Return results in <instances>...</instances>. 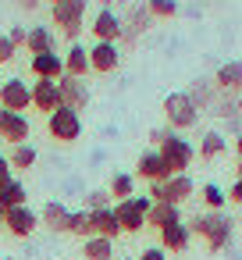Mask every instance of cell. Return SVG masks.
<instances>
[{
  "label": "cell",
  "mask_w": 242,
  "mask_h": 260,
  "mask_svg": "<svg viewBox=\"0 0 242 260\" xmlns=\"http://www.w3.org/2000/svg\"><path fill=\"white\" fill-rule=\"evenodd\" d=\"M189 224V232L192 235H199L203 242H206V253H221L228 242H231V217L224 214V210H206V214H199V217H192V221H185Z\"/></svg>",
  "instance_id": "obj_1"
},
{
  "label": "cell",
  "mask_w": 242,
  "mask_h": 260,
  "mask_svg": "<svg viewBox=\"0 0 242 260\" xmlns=\"http://www.w3.org/2000/svg\"><path fill=\"white\" fill-rule=\"evenodd\" d=\"M164 121H167V128L171 132H189V128H196V121H199V111L192 107V100L185 96V93H167L164 96Z\"/></svg>",
  "instance_id": "obj_2"
},
{
  "label": "cell",
  "mask_w": 242,
  "mask_h": 260,
  "mask_svg": "<svg viewBox=\"0 0 242 260\" xmlns=\"http://www.w3.org/2000/svg\"><path fill=\"white\" fill-rule=\"evenodd\" d=\"M50 18H54V25H61L68 43H79L82 18H86V0H61V4L50 8Z\"/></svg>",
  "instance_id": "obj_3"
},
{
  "label": "cell",
  "mask_w": 242,
  "mask_h": 260,
  "mask_svg": "<svg viewBox=\"0 0 242 260\" xmlns=\"http://www.w3.org/2000/svg\"><path fill=\"white\" fill-rule=\"evenodd\" d=\"M160 157H164V164L171 168V175H185V168L192 164V157H196V150H192V143L189 139H182L178 132H167L164 139H160Z\"/></svg>",
  "instance_id": "obj_4"
},
{
  "label": "cell",
  "mask_w": 242,
  "mask_h": 260,
  "mask_svg": "<svg viewBox=\"0 0 242 260\" xmlns=\"http://www.w3.org/2000/svg\"><path fill=\"white\" fill-rule=\"evenodd\" d=\"M192 192H196V185H192L189 175H171L167 182H153L150 185V200L153 203H175V207H182Z\"/></svg>",
  "instance_id": "obj_5"
},
{
  "label": "cell",
  "mask_w": 242,
  "mask_h": 260,
  "mask_svg": "<svg viewBox=\"0 0 242 260\" xmlns=\"http://www.w3.org/2000/svg\"><path fill=\"white\" fill-rule=\"evenodd\" d=\"M47 132H50V139H57V143H75V139L82 136V118H79V111L57 107V111L47 118Z\"/></svg>",
  "instance_id": "obj_6"
},
{
  "label": "cell",
  "mask_w": 242,
  "mask_h": 260,
  "mask_svg": "<svg viewBox=\"0 0 242 260\" xmlns=\"http://www.w3.org/2000/svg\"><path fill=\"white\" fill-rule=\"evenodd\" d=\"M0 107H4V111H15V114H25V111L32 107V86L22 82V79L0 82Z\"/></svg>",
  "instance_id": "obj_7"
},
{
  "label": "cell",
  "mask_w": 242,
  "mask_h": 260,
  "mask_svg": "<svg viewBox=\"0 0 242 260\" xmlns=\"http://www.w3.org/2000/svg\"><path fill=\"white\" fill-rule=\"evenodd\" d=\"M150 11H146V4H135V8H128L125 15H121V43L125 47H132L146 29H150Z\"/></svg>",
  "instance_id": "obj_8"
},
{
  "label": "cell",
  "mask_w": 242,
  "mask_h": 260,
  "mask_svg": "<svg viewBox=\"0 0 242 260\" xmlns=\"http://www.w3.org/2000/svg\"><path fill=\"white\" fill-rule=\"evenodd\" d=\"M118 64H121V47L118 43H93L89 47V72L111 75V72H118Z\"/></svg>",
  "instance_id": "obj_9"
},
{
  "label": "cell",
  "mask_w": 242,
  "mask_h": 260,
  "mask_svg": "<svg viewBox=\"0 0 242 260\" xmlns=\"http://www.w3.org/2000/svg\"><path fill=\"white\" fill-rule=\"evenodd\" d=\"M29 118L25 114H15V111H4L0 107V139H8L11 146L18 143H29Z\"/></svg>",
  "instance_id": "obj_10"
},
{
  "label": "cell",
  "mask_w": 242,
  "mask_h": 260,
  "mask_svg": "<svg viewBox=\"0 0 242 260\" xmlns=\"http://www.w3.org/2000/svg\"><path fill=\"white\" fill-rule=\"evenodd\" d=\"M57 89H61V107H72V111H86L89 107V86L82 79H57Z\"/></svg>",
  "instance_id": "obj_11"
},
{
  "label": "cell",
  "mask_w": 242,
  "mask_h": 260,
  "mask_svg": "<svg viewBox=\"0 0 242 260\" xmlns=\"http://www.w3.org/2000/svg\"><path fill=\"white\" fill-rule=\"evenodd\" d=\"M135 178H143V182H167L171 178V168L164 164V157H160V150H146L143 157H139V164H135Z\"/></svg>",
  "instance_id": "obj_12"
},
{
  "label": "cell",
  "mask_w": 242,
  "mask_h": 260,
  "mask_svg": "<svg viewBox=\"0 0 242 260\" xmlns=\"http://www.w3.org/2000/svg\"><path fill=\"white\" fill-rule=\"evenodd\" d=\"M89 29H93L96 43H121V15H114V11H107V8L96 11V18H93Z\"/></svg>",
  "instance_id": "obj_13"
},
{
  "label": "cell",
  "mask_w": 242,
  "mask_h": 260,
  "mask_svg": "<svg viewBox=\"0 0 242 260\" xmlns=\"http://www.w3.org/2000/svg\"><path fill=\"white\" fill-rule=\"evenodd\" d=\"M36 224H40V217H36L29 207H15V210L4 214V232L15 235V239H29V235L36 232Z\"/></svg>",
  "instance_id": "obj_14"
},
{
  "label": "cell",
  "mask_w": 242,
  "mask_h": 260,
  "mask_svg": "<svg viewBox=\"0 0 242 260\" xmlns=\"http://www.w3.org/2000/svg\"><path fill=\"white\" fill-rule=\"evenodd\" d=\"M32 107L36 111H43L47 118L61 107V89H57V82H50V79H36L32 82Z\"/></svg>",
  "instance_id": "obj_15"
},
{
  "label": "cell",
  "mask_w": 242,
  "mask_h": 260,
  "mask_svg": "<svg viewBox=\"0 0 242 260\" xmlns=\"http://www.w3.org/2000/svg\"><path fill=\"white\" fill-rule=\"evenodd\" d=\"M189 239H192V232H189L185 221H175V224L160 228V249L164 253H185L189 249Z\"/></svg>",
  "instance_id": "obj_16"
},
{
  "label": "cell",
  "mask_w": 242,
  "mask_h": 260,
  "mask_svg": "<svg viewBox=\"0 0 242 260\" xmlns=\"http://www.w3.org/2000/svg\"><path fill=\"white\" fill-rule=\"evenodd\" d=\"M214 86L217 93H228V96H238L242 89V61H224L214 75Z\"/></svg>",
  "instance_id": "obj_17"
},
{
  "label": "cell",
  "mask_w": 242,
  "mask_h": 260,
  "mask_svg": "<svg viewBox=\"0 0 242 260\" xmlns=\"http://www.w3.org/2000/svg\"><path fill=\"white\" fill-rule=\"evenodd\" d=\"M32 75L36 79H50V82H57V79H64V57L61 54H36L32 57Z\"/></svg>",
  "instance_id": "obj_18"
},
{
  "label": "cell",
  "mask_w": 242,
  "mask_h": 260,
  "mask_svg": "<svg viewBox=\"0 0 242 260\" xmlns=\"http://www.w3.org/2000/svg\"><path fill=\"white\" fill-rule=\"evenodd\" d=\"M114 214H118L121 232H128V235H135V232H143V228H146V214H143L132 200H121V203L114 207Z\"/></svg>",
  "instance_id": "obj_19"
},
{
  "label": "cell",
  "mask_w": 242,
  "mask_h": 260,
  "mask_svg": "<svg viewBox=\"0 0 242 260\" xmlns=\"http://www.w3.org/2000/svg\"><path fill=\"white\" fill-rule=\"evenodd\" d=\"M89 217H93V235H100V239H111V242L121 235V224H118V214H114V207L89 210Z\"/></svg>",
  "instance_id": "obj_20"
},
{
  "label": "cell",
  "mask_w": 242,
  "mask_h": 260,
  "mask_svg": "<svg viewBox=\"0 0 242 260\" xmlns=\"http://www.w3.org/2000/svg\"><path fill=\"white\" fill-rule=\"evenodd\" d=\"M185 96L192 100V107H196V111H214V107H217V100H221V96H217V86H214V82H206V79L192 82Z\"/></svg>",
  "instance_id": "obj_21"
},
{
  "label": "cell",
  "mask_w": 242,
  "mask_h": 260,
  "mask_svg": "<svg viewBox=\"0 0 242 260\" xmlns=\"http://www.w3.org/2000/svg\"><path fill=\"white\" fill-rule=\"evenodd\" d=\"M64 75H72V79H86L89 75V50L86 47H79V43L68 47V54H64Z\"/></svg>",
  "instance_id": "obj_22"
},
{
  "label": "cell",
  "mask_w": 242,
  "mask_h": 260,
  "mask_svg": "<svg viewBox=\"0 0 242 260\" xmlns=\"http://www.w3.org/2000/svg\"><path fill=\"white\" fill-rule=\"evenodd\" d=\"M68 207L61 203V200H50V203H43V214H40V224H47L50 232H68Z\"/></svg>",
  "instance_id": "obj_23"
},
{
  "label": "cell",
  "mask_w": 242,
  "mask_h": 260,
  "mask_svg": "<svg viewBox=\"0 0 242 260\" xmlns=\"http://www.w3.org/2000/svg\"><path fill=\"white\" fill-rule=\"evenodd\" d=\"M54 43H57V40H54V32H50L47 25H32V29H29V40H25V50L36 57V54H50Z\"/></svg>",
  "instance_id": "obj_24"
},
{
  "label": "cell",
  "mask_w": 242,
  "mask_h": 260,
  "mask_svg": "<svg viewBox=\"0 0 242 260\" xmlns=\"http://www.w3.org/2000/svg\"><path fill=\"white\" fill-rule=\"evenodd\" d=\"M175 221H182V214H178V207L175 203H153L150 207V214H146V224L150 228H167V224H175Z\"/></svg>",
  "instance_id": "obj_25"
},
{
  "label": "cell",
  "mask_w": 242,
  "mask_h": 260,
  "mask_svg": "<svg viewBox=\"0 0 242 260\" xmlns=\"http://www.w3.org/2000/svg\"><path fill=\"white\" fill-rule=\"evenodd\" d=\"M36 146L32 143H18V146H11V153H8V164H11V171H29L32 164H36Z\"/></svg>",
  "instance_id": "obj_26"
},
{
  "label": "cell",
  "mask_w": 242,
  "mask_h": 260,
  "mask_svg": "<svg viewBox=\"0 0 242 260\" xmlns=\"http://www.w3.org/2000/svg\"><path fill=\"white\" fill-rule=\"evenodd\" d=\"M107 192H111V200H132L135 196V175H128V171H118L114 178H111V185H107Z\"/></svg>",
  "instance_id": "obj_27"
},
{
  "label": "cell",
  "mask_w": 242,
  "mask_h": 260,
  "mask_svg": "<svg viewBox=\"0 0 242 260\" xmlns=\"http://www.w3.org/2000/svg\"><path fill=\"white\" fill-rule=\"evenodd\" d=\"M82 256L86 260H111L114 256V242L111 239H100V235H89L86 246H82Z\"/></svg>",
  "instance_id": "obj_28"
},
{
  "label": "cell",
  "mask_w": 242,
  "mask_h": 260,
  "mask_svg": "<svg viewBox=\"0 0 242 260\" xmlns=\"http://www.w3.org/2000/svg\"><path fill=\"white\" fill-rule=\"evenodd\" d=\"M25 200H29V192H25V185L22 182H8L4 189H0V203H4V210H15V207H25Z\"/></svg>",
  "instance_id": "obj_29"
},
{
  "label": "cell",
  "mask_w": 242,
  "mask_h": 260,
  "mask_svg": "<svg viewBox=\"0 0 242 260\" xmlns=\"http://www.w3.org/2000/svg\"><path fill=\"white\" fill-rule=\"evenodd\" d=\"M224 150H228V139H224L221 132H206V136H203V143H199V157H203V160L221 157Z\"/></svg>",
  "instance_id": "obj_30"
},
{
  "label": "cell",
  "mask_w": 242,
  "mask_h": 260,
  "mask_svg": "<svg viewBox=\"0 0 242 260\" xmlns=\"http://www.w3.org/2000/svg\"><path fill=\"white\" fill-rule=\"evenodd\" d=\"M68 232L79 235V239H89V235H93V217H89V210H72V214H68Z\"/></svg>",
  "instance_id": "obj_31"
},
{
  "label": "cell",
  "mask_w": 242,
  "mask_h": 260,
  "mask_svg": "<svg viewBox=\"0 0 242 260\" xmlns=\"http://www.w3.org/2000/svg\"><path fill=\"white\" fill-rule=\"evenodd\" d=\"M199 200L206 203V210H224V203H228V192H224L221 185H214V182H206V185L199 189Z\"/></svg>",
  "instance_id": "obj_32"
},
{
  "label": "cell",
  "mask_w": 242,
  "mask_h": 260,
  "mask_svg": "<svg viewBox=\"0 0 242 260\" xmlns=\"http://www.w3.org/2000/svg\"><path fill=\"white\" fill-rule=\"evenodd\" d=\"M150 18H175L178 15V0H146Z\"/></svg>",
  "instance_id": "obj_33"
},
{
  "label": "cell",
  "mask_w": 242,
  "mask_h": 260,
  "mask_svg": "<svg viewBox=\"0 0 242 260\" xmlns=\"http://www.w3.org/2000/svg\"><path fill=\"white\" fill-rule=\"evenodd\" d=\"M103 207H111V192H107V189L86 192V210H103Z\"/></svg>",
  "instance_id": "obj_34"
},
{
  "label": "cell",
  "mask_w": 242,
  "mask_h": 260,
  "mask_svg": "<svg viewBox=\"0 0 242 260\" xmlns=\"http://www.w3.org/2000/svg\"><path fill=\"white\" fill-rule=\"evenodd\" d=\"M15 54H18V47L8 40V36H0V64H8V61H15Z\"/></svg>",
  "instance_id": "obj_35"
},
{
  "label": "cell",
  "mask_w": 242,
  "mask_h": 260,
  "mask_svg": "<svg viewBox=\"0 0 242 260\" xmlns=\"http://www.w3.org/2000/svg\"><path fill=\"white\" fill-rule=\"evenodd\" d=\"M8 40H11L15 47H25V40H29V29H25V25H11V32H8Z\"/></svg>",
  "instance_id": "obj_36"
},
{
  "label": "cell",
  "mask_w": 242,
  "mask_h": 260,
  "mask_svg": "<svg viewBox=\"0 0 242 260\" xmlns=\"http://www.w3.org/2000/svg\"><path fill=\"white\" fill-rule=\"evenodd\" d=\"M11 178H15V171H11V164H8V157H4V153H0V189H4V185H8Z\"/></svg>",
  "instance_id": "obj_37"
},
{
  "label": "cell",
  "mask_w": 242,
  "mask_h": 260,
  "mask_svg": "<svg viewBox=\"0 0 242 260\" xmlns=\"http://www.w3.org/2000/svg\"><path fill=\"white\" fill-rule=\"evenodd\" d=\"M164 256H167V253H164L160 246H146V249H143L135 260H164Z\"/></svg>",
  "instance_id": "obj_38"
},
{
  "label": "cell",
  "mask_w": 242,
  "mask_h": 260,
  "mask_svg": "<svg viewBox=\"0 0 242 260\" xmlns=\"http://www.w3.org/2000/svg\"><path fill=\"white\" fill-rule=\"evenodd\" d=\"M228 200H231L235 207H242V178H235V185L228 189Z\"/></svg>",
  "instance_id": "obj_39"
},
{
  "label": "cell",
  "mask_w": 242,
  "mask_h": 260,
  "mask_svg": "<svg viewBox=\"0 0 242 260\" xmlns=\"http://www.w3.org/2000/svg\"><path fill=\"white\" fill-rule=\"evenodd\" d=\"M43 4V0H15V8H22V11H36Z\"/></svg>",
  "instance_id": "obj_40"
},
{
  "label": "cell",
  "mask_w": 242,
  "mask_h": 260,
  "mask_svg": "<svg viewBox=\"0 0 242 260\" xmlns=\"http://www.w3.org/2000/svg\"><path fill=\"white\" fill-rule=\"evenodd\" d=\"M235 157H238V160H242V132H238V136H235Z\"/></svg>",
  "instance_id": "obj_41"
},
{
  "label": "cell",
  "mask_w": 242,
  "mask_h": 260,
  "mask_svg": "<svg viewBox=\"0 0 242 260\" xmlns=\"http://www.w3.org/2000/svg\"><path fill=\"white\" fill-rule=\"evenodd\" d=\"M4 214H8V210H4V203H0V232H4Z\"/></svg>",
  "instance_id": "obj_42"
},
{
  "label": "cell",
  "mask_w": 242,
  "mask_h": 260,
  "mask_svg": "<svg viewBox=\"0 0 242 260\" xmlns=\"http://www.w3.org/2000/svg\"><path fill=\"white\" fill-rule=\"evenodd\" d=\"M235 178H242V160H238V164H235Z\"/></svg>",
  "instance_id": "obj_43"
},
{
  "label": "cell",
  "mask_w": 242,
  "mask_h": 260,
  "mask_svg": "<svg viewBox=\"0 0 242 260\" xmlns=\"http://www.w3.org/2000/svg\"><path fill=\"white\" fill-rule=\"evenodd\" d=\"M54 4H61V0H50V8H54Z\"/></svg>",
  "instance_id": "obj_44"
},
{
  "label": "cell",
  "mask_w": 242,
  "mask_h": 260,
  "mask_svg": "<svg viewBox=\"0 0 242 260\" xmlns=\"http://www.w3.org/2000/svg\"><path fill=\"white\" fill-rule=\"evenodd\" d=\"M125 260H132V256H125Z\"/></svg>",
  "instance_id": "obj_45"
}]
</instances>
